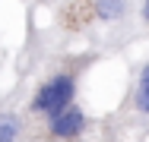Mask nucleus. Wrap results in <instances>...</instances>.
Wrapping results in <instances>:
<instances>
[{
  "instance_id": "obj_1",
  "label": "nucleus",
  "mask_w": 149,
  "mask_h": 142,
  "mask_svg": "<svg viewBox=\"0 0 149 142\" xmlns=\"http://www.w3.org/2000/svg\"><path fill=\"white\" fill-rule=\"evenodd\" d=\"M73 92H76L73 76H54V79H48V82L35 92V98H32V111L54 117V114H60L67 104H73Z\"/></svg>"
},
{
  "instance_id": "obj_2",
  "label": "nucleus",
  "mask_w": 149,
  "mask_h": 142,
  "mask_svg": "<svg viewBox=\"0 0 149 142\" xmlns=\"http://www.w3.org/2000/svg\"><path fill=\"white\" fill-rule=\"evenodd\" d=\"M48 120H51V133H54L57 139H73V136H79V133H83V123H86V117H83V111H79L76 104H67L60 114L48 117Z\"/></svg>"
},
{
  "instance_id": "obj_3",
  "label": "nucleus",
  "mask_w": 149,
  "mask_h": 142,
  "mask_svg": "<svg viewBox=\"0 0 149 142\" xmlns=\"http://www.w3.org/2000/svg\"><path fill=\"white\" fill-rule=\"evenodd\" d=\"M19 139V120L13 114H0V142H16Z\"/></svg>"
},
{
  "instance_id": "obj_4",
  "label": "nucleus",
  "mask_w": 149,
  "mask_h": 142,
  "mask_svg": "<svg viewBox=\"0 0 149 142\" xmlns=\"http://www.w3.org/2000/svg\"><path fill=\"white\" fill-rule=\"evenodd\" d=\"M98 16L102 19H120L124 10H127V0H98Z\"/></svg>"
},
{
  "instance_id": "obj_5",
  "label": "nucleus",
  "mask_w": 149,
  "mask_h": 142,
  "mask_svg": "<svg viewBox=\"0 0 149 142\" xmlns=\"http://www.w3.org/2000/svg\"><path fill=\"white\" fill-rule=\"evenodd\" d=\"M136 108L143 114H149V63L140 73V85H136Z\"/></svg>"
},
{
  "instance_id": "obj_6",
  "label": "nucleus",
  "mask_w": 149,
  "mask_h": 142,
  "mask_svg": "<svg viewBox=\"0 0 149 142\" xmlns=\"http://www.w3.org/2000/svg\"><path fill=\"white\" fill-rule=\"evenodd\" d=\"M143 16H146V22H149V0L143 3Z\"/></svg>"
}]
</instances>
